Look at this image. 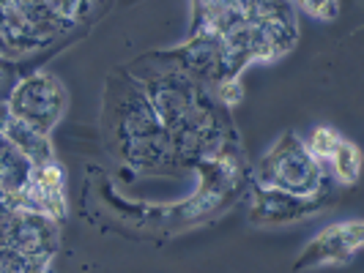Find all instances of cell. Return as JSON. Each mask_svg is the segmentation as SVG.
I'll return each mask as SVG.
<instances>
[{
	"label": "cell",
	"mask_w": 364,
	"mask_h": 273,
	"mask_svg": "<svg viewBox=\"0 0 364 273\" xmlns=\"http://www.w3.org/2000/svg\"><path fill=\"white\" fill-rule=\"evenodd\" d=\"M102 126L109 153L134 172L173 175V145L146 91L124 69L109 72L105 82Z\"/></svg>",
	"instance_id": "1"
},
{
	"label": "cell",
	"mask_w": 364,
	"mask_h": 273,
	"mask_svg": "<svg viewBox=\"0 0 364 273\" xmlns=\"http://www.w3.org/2000/svg\"><path fill=\"white\" fill-rule=\"evenodd\" d=\"M250 181L252 186L279 189V191H288L296 197L331 194L326 164L312 159L296 131H285L274 143L272 150L252 167Z\"/></svg>",
	"instance_id": "2"
},
{
	"label": "cell",
	"mask_w": 364,
	"mask_h": 273,
	"mask_svg": "<svg viewBox=\"0 0 364 273\" xmlns=\"http://www.w3.org/2000/svg\"><path fill=\"white\" fill-rule=\"evenodd\" d=\"M124 72L132 79H140L148 74H183L211 93L222 79H228L219 36H192L186 44H178L173 50L140 55L129 66H124Z\"/></svg>",
	"instance_id": "3"
},
{
	"label": "cell",
	"mask_w": 364,
	"mask_h": 273,
	"mask_svg": "<svg viewBox=\"0 0 364 273\" xmlns=\"http://www.w3.org/2000/svg\"><path fill=\"white\" fill-rule=\"evenodd\" d=\"M66 107H69L66 85L50 72L25 74L6 101L9 115H14L17 121L33 126L47 137L58 126V121L63 118Z\"/></svg>",
	"instance_id": "4"
},
{
	"label": "cell",
	"mask_w": 364,
	"mask_h": 273,
	"mask_svg": "<svg viewBox=\"0 0 364 273\" xmlns=\"http://www.w3.org/2000/svg\"><path fill=\"white\" fill-rule=\"evenodd\" d=\"M244 25H247L252 63L255 60H277L279 55L293 50L299 41L296 6L288 0H260L247 14Z\"/></svg>",
	"instance_id": "5"
},
{
	"label": "cell",
	"mask_w": 364,
	"mask_h": 273,
	"mask_svg": "<svg viewBox=\"0 0 364 273\" xmlns=\"http://www.w3.org/2000/svg\"><path fill=\"white\" fill-rule=\"evenodd\" d=\"M60 246V221L33 213V211H9L3 227V249L28 257H55Z\"/></svg>",
	"instance_id": "6"
},
{
	"label": "cell",
	"mask_w": 364,
	"mask_h": 273,
	"mask_svg": "<svg viewBox=\"0 0 364 273\" xmlns=\"http://www.w3.org/2000/svg\"><path fill=\"white\" fill-rule=\"evenodd\" d=\"M364 243V224L359 218L350 221H340L326 227L321 235H315L304 246V252L293 260V271H307V268H318V265H328V262H350L353 257L362 252Z\"/></svg>",
	"instance_id": "7"
},
{
	"label": "cell",
	"mask_w": 364,
	"mask_h": 273,
	"mask_svg": "<svg viewBox=\"0 0 364 273\" xmlns=\"http://www.w3.org/2000/svg\"><path fill=\"white\" fill-rule=\"evenodd\" d=\"M331 194H318V197H296L279 189H263L255 186L252 191V205H250V221L252 224H288L307 218L318 211L328 208Z\"/></svg>",
	"instance_id": "8"
},
{
	"label": "cell",
	"mask_w": 364,
	"mask_h": 273,
	"mask_svg": "<svg viewBox=\"0 0 364 273\" xmlns=\"http://www.w3.org/2000/svg\"><path fill=\"white\" fill-rule=\"evenodd\" d=\"M19 208L44 213V216L63 221L66 218V175L58 162L38 164L31 172V181L22 191Z\"/></svg>",
	"instance_id": "9"
},
{
	"label": "cell",
	"mask_w": 364,
	"mask_h": 273,
	"mask_svg": "<svg viewBox=\"0 0 364 273\" xmlns=\"http://www.w3.org/2000/svg\"><path fill=\"white\" fill-rule=\"evenodd\" d=\"M0 134L9 140V145L17 147L19 153L33 164V167H38V164L58 162V159H55V147H53V143H50V137H47V134H41V131H36L33 126H28V123L17 121L14 115H9L6 104L0 107Z\"/></svg>",
	"instance_id": "10"
},
{
	"label": "cell",
	"mask_w": 364,
	"mask_h": 273,
	"mask_svg": "<svg viewBox=\"0 0 364 273\" xmlns=\"http://www.w3.org/2000/svg\"><path fill=\"white\" fill-rule=\"evenodd\" d=\"M31 172H33V164L28 162L17 147L9 145L0 153V205L6 211L19 208L22 191L31 181Z\"/></svg>",
	"instance_id": "11"
},
{
	"label": "cell",
	"mask_w": 364,
	"mask_h": 273,
	"mask_svg": "<svg viewBox=\"0 0 364 273\" xmlns=\"http://www.w3.org/2000/svg\"><path fill=\"white\" fill-rule=\"evenodd\" d=\"M323 164H328L334 169V175L343 183H348V186H353V183L359 181V169H362L359 147L353 145V143H348L346 137L337 140V145L331 147V153L326 156Z\"/></svg>",
	"instance_id": "12"
},
{
	"label": "cell",
	"mask_w": 364,
	"mask_h": 273,
	"mask_svg": "<svg viewBox=\"0 0 364 273\" xmlns=\"http://www.w3.org/2000/svg\"><path fill=\"white\" fill-rule=\"evenodd\" d=\"M44 3L55 17L69 28H85L99 6V0H44Z\"/></svg>",
	"instance_id": "13"
},
{
	"label": "cell",
	"mask_w": 364,
	"mask_h": 273,
	"mask_svg": "<svg viewBox=\"0 0 364 273\" xmlns=\"http://www.w3.org/2000/svg\"><path fill=\"white\" fill-rule=\"evenodd\" d=\"M53 257H28L11 249H0V273H44Z\"/></svg>",
	"instance_id": "14"
},
{
	"label": "cell",
	"mask_w": 364,
	"mask_h": 273,
	"mask_svg": "<svg viewBox=\"0 0 364 273\" xmlns=\"http://www.w3.org/2000/svg\"><path fill=\"white\" fill-rule=\"evenodd\" d=\"M28 74V63L25 60H9L0 57V107L9 101V96L14 93L19 85V79Z\"/></svg>",
	"instance_id": "15"
},
{
	"label": "cell",
	"mask_w": 364,
	"mask_h": 273,
	"mask_svg": "<svg viewBox=\"0 0 364 273\" xmlns=\"http://www.w3.org/2000/svg\"><path fill=\"white\" fill-rule=\"evenodd\" d=\"M296 6L321 22H334L340 17V0H296Z\"/></svg>",
	"instance_id": "16"
},
{
	"label": "cell",
	"mask_w": 364,
	"mask_h": 273,
	"mask_svg": "<svg viewBox=\"0 0 364 273\" xmlns=\"http://www.w3.org/2000/svg\"><path fill=\"white\" fill-rule=\"evenodd\" d=\"M6 147H9V140H6V137H3V134H0V153H3V150H6Z\"/></svg>",
	"instance_id": "17"
}]
</instances>
